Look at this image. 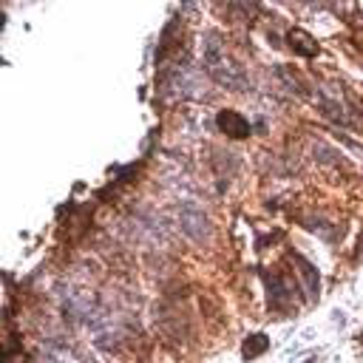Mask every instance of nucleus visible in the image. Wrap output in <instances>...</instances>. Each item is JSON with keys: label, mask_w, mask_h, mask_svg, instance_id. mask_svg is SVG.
<instances>
[{"label": "nucleus", "mask_w": 363, "mask_h": 363, "mask_svg": "<svg viewBox=\"0 0 363 363\" xmlns=\"http://www.w3.org/2000/svg\"><path fill=\"white\" fill-rule=\"evenodd\" d=\"M264 281H267V293H270V307L275 312H286L289 307L296 304V286L289 284L284 275L264 272Z\"/></svg>", "instance_id": "f257e3e1"}, {"label": "nucleus", "mask_w": 363, "mask_h": 363, "mask_svg": "<svg viewBox=\"0 0 363 363\" xmlns=\"http://www.w3.org/2000/svg\"><path fill=\"white\" fill-rule=\"evenodd\" d=\"M216 125H219V131L225 136H230V139H247L253 133V125L247 122V117L239 114V111H233V108L219 111V117H216Z\"/></svg>", "instance_id": "f03ea898"}, {"label": "nucleus", "mask_w": 363, "mask_h": 363, "mask_svg": "<svg viewBox=\"0 0 363 363\" xmlns=\"http://www.w3.org/2000/svg\"><path fill=\"white\" fill-rule=\"evenodd\" d=\"M286 43H289V48H293L298 57H315L321 51L318 40L312 34H307L304 29H289L286 32Z\"/></svg>", "instance_id": "7ed1b4c3"}, {"label": "nucleus", "mask_w": 363, "mask_h": 363, "mask_svg": "<svg viewBox=\"0 0 363 363\" xmlns=\"http://www.w3.org/2000/svg\"><path fill=\"white\" fill-rule=\"evenodd\" d=\"M293 261L298 264V272H301V278L307 281L310 298H315V296H318V289H321V275H318V270H315L304 256H298V253H293Z\"/></svg>", "instance_id": "20e7f679"}, {"label": "nucleus", "mask_w": 363, "mask_h": 363, "mask_svg": "<svg viewBox=\"0 0 363 363\" xmlns=\"http://www.w3.org/2000/svg\"><path fill=\"white\" fill-rule=\"evenodd\" d=\"M267 349H270V341H267V335H264V332L247 335V338H244V343H242V355H244V360L258 357V355H264Z\"/></svg>", "instance_id": "39448f33"}]
</instances>
